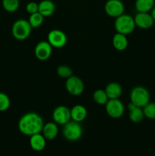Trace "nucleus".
Listing matches in <instances>:
<instances>
[{
    "label": "nucleus",
    "mask_w": 155,
    "mask_h": 156,
    "mask_svg": "<svg viewBox=\"0 0 155 156\" xmlns=\"http://www.w3.org/2000/svg\"><path fill=\"white\" fill-rule=\"evenodd\" d=\"M26 11L30 15L38 12V3L35 2H28L26 5Z\"/></svg>",
    "instance_id": "obj_27"
},
{
    "label": "nucleus",
    "mask_w": 155,
    "mask_h": 156,
    "mask_svg": "<svg viewBox=\"0 0 155 156\" xmlns=\"http://www.w3.org/2000/svg\"><path fill=\"white\" fill-rule=\"evenodd\" d=\"M46 145V140L41 133L30 136V146L33 150L36 152H41L43 150Z\"/></svg>",
    "instance_id": "obj_13"
},
{
    "label": "nucleus",
    "mask_w": 155,
    "mask_h": 156,
    "mask_svg": "<svg viewBox=\"0 0 155 156\" xmlns=\"http://www.w3.org/2000/svg\"><path fill=\"white\" fill-rule=\"evenodd\" d=\"M144 117L149 120H155V102H149L143 108Z\"/></svg>",
    "instance_id": "obj_25"
},
{
    "label": "nucleus",
    "mask_w": 155,
    "mask_h": 156,
    "mask_svg": "<svg viewBox=\"0 0 155 156\" xmlns=\"http://www.w3.org/2000/svg\"><path fill=\"white\" fill-rule=\"evenodd\" d=\"M56 73L59 77L62 79H67L73 75V71L71 68H70L68 66L66 65H61L57 67L56 69Z\"/></svg>",
    "instance_id": "obj_24"
},
{
    "label": "nucleus",
    "mask_w": 155,
    "mask_h": 156,
    "mask_svg": "<svg viewBox=\"0 0 155 156\" xmlns=\"http://www.w3.org/2000/svg\"><path fill=\"white\" fill-rule=\"evenodd\" d=\"M32 27L28 21L18 19L14 22L12 27V33L14 37L18 41H24L30 37Z\"/></svg>",
    "instance_id": "obj_3"
},
{
    "label": "nucleus",
    "mask_w": 155,
    "mask_h": 156,
    "mask_svg": "<svg viewBox=\"0 0 155 156\" xmlns=\"http://www.w3.org/2000/svg\"><path fill=\"white\" fill-rule=\"evenodd\" d=\"M114 27L116 33L128 35L134 31L136 25L133 17L128 14H122L115 18Z\"/></svg>",
    "instance_id": "obj_2"
},
{
    "label": "nucleus",
    "mask_w": 155,
    "mask_h": 156,
    "mask_svg": "<svg viewBox=\"0 0 155 156\" xmlns=\"http://www.w3.org/2000/svg\"><path fill=\"white\" fill-rule=\"evenodd\" d=\"M55 10L56 5L51 0H42L40 2L38 3V12H40L44 18L53 15Z\"/></svg>",
    "instance_id": "obj_16"
},
{
    "label": "nucleus",
    "mask_w": 155,
    "mask_h": 156,
    "mask_svg": "<svg viewBox=\"0 0 155 156\" xmlns=\"http://www.w3.org/2000/svg\"><path fill=\"white\" fill-rule=\"evenodd\" d=\"M135 25L141 29L147 30L154 24L153 18L149 12H138L134 17Z\"/></svg>",
    "instance_id": "obj_12"
},
{
    "label": "nucleus",
    "mask_w": 155,
    "mask_h": 156,
    "mask_svg": "<svg viewBox=\"0 0 155 156\" xmlns=\"http://www.w3.org/2000/svg\"><path fill=\"white\" fill-rule=\"evenodd\" d=\"M104 10L108 16L116 18L124 14V3L121 0H107L105 3Z\"/></svg>",
    "instance_id": "obj_9"
},
{
    "label": "nucleus",
    "mask_w": 155,
    "mask_h": 156,
    "mask_svg": "<svg viewBox=\"0 0 155 156\" xmlns=\"http://www.w3.org/2000/svg\"><path fill=\"white\" fill-rule=\"evenodd\" d=\"M2 5L6 12L13 13L19 8L20 2L19 0H2Z\"/></svg>",
    "instance_id": "obj_22"
},
{
    "label": "nucleus",
    "mask_w": 155,
    "mask_h": 156,
    "mask_svg": "<svg viewBox=\"0 0 155 156\" xmlns=\"http://www.w3.org/2000/svg\"><path fill=\"white\" fill-rule=\"evenodd\" d=\"M43 21L44 17L40 12H36V13L30 15V17H29L28 19V21L30 23V26L32 27V28L39 27L40 26L42 25L43 23Z\"/></svg>",
    "instance_id": "obj_23"
},
{
    "label": "nucleus",
    "mask_w": 155,
    "mask_h": 156,
    "mask_svg": "<svg viewBox=\"0 0 155 156\" xmlns=\"http://www.w3.org/2000/svg\"><path fill=\"white\" fill-rule=\"evenodd\" d=\"M150 15H151V17L153 18V21H155V6L153 8V9H151V11H150Z\"/></svg>",
    "instance_id": "obj_28"
},
{
    "label": "nucleus",
    "mask_w": 155,
    "mask_h": 156,
    "mask_svg": "<svg viewBox=\"0 0 155 156\" xmlns=\"http://www.w3.org/2000/svg\"><path fill=\"white\" fill-rule=\"evenodd\" d=\"M53 119L55 123L63 126L71 120L70 109L64 105L56 107L53 111Z\"/></svg>",
    "instance_id": "obj_10"
},
{
    "label": "nucleus",
    "mask_w": 155,
    "mask_h": 156,
    "mask_svg": "<svg viewBox=\"0 0 155 156\" xmlns=\"http://www.w3.org/2000/svg\"><path fill=\"white\" fill-rule=\"evenodd\" d=\"M53 52V47L47 41H41L37 43L34 49L35 56L40 61H46L50 59Z\"/></svg>",
    "instance_id": "obj_11"
},
{
    "label": "nucleus",
    "mask_w": 155,
    "mask_h": 156,
    "mask_svg": "<svg viewBox=\"0 0 155 156\" xmlns=\"http://www.w3.org/2000/svg\"><path fill=\"white\" fill-rule=\"evenodd\" d=\"M112 43L114 48L119 51H123L126 50L129 45V41L126 35L119 33H115L114 34V36L112 37Z\"/></svg>",
    "instance_id": "obj_18"
},
{
    "label": "nucleus",
    "mask_w": 155,
    "mask_h": 156,
    "mask_svg": "<svg viewBox=\"0 0 155 156\" xmlns=\"http://www.w3.org/2000/svg\"><path fill=\"white\" fill-rule=\"evenodd\" d=\"M65 88L71 95L79 96L84 92V84L81 78L72 75L65 81Z\"/></svg>",
    "instance_id": "obj_7"
},
{
    "label": "nucleus",
    "mask_w": 155,
    "mask_h": 156,
    "mask_svg": "<svg viewBox=\"0 0 155 156\" xmlns=\"http://www.w3.org/2000/svg\"><path fill=\"white\" fill-rule=\"evenodd\" d=\"M93 99L96 104L100 105H105L109 101V98L105 90L102 89H97L94 91L93 94Z\"/></svg>",
    "instance_id": "obj_21"
},
{
    "label": "nucleus",
    "mask_w": 155,
    "mask_h": 156,
    "mask_svg": "<svg viewBox=\"0 0 155 156\" xmlns=\"http://www.w3.org/2000/svg\"><path fill=\"white\" fill-rule=\"evenodd\" d=\"M71 119L78 123H81L86 119L88 115V111L86 108L81 105H76L70 109Z\"/></svg>",
    "instance_id": "obj_14"
},
{
    "label": "nucleus",
    "mask_w": 155,
    "mask_h": 156,
    "mask_svg": "<svg viewBox=\"0 0 155 156\" xmlns=\"http://www.w3.org/2000/svg\"><path fill=\"white\" fill-rule=\"evenodd\" d=\"M105 91L109 99H119L122 94V88L118 82H109L105 88Z\"/></svg>",
    "instance_id": "obj_17"
},
{
    "label": "nucleus",
    "mask_w": 155,
    "mask_h": 156,
    "mask_svg": "<svg viewBox=\"0 0 155 156\" xmlns=\"http://www.w3.org/2000/svg\"><path fill=\"white\" fill-rule=\"evenodd\" d=\"M154 0H135V6L138 12H149L154 7Z\"/></svg>",
    "instance_id": "obj_19"
},
{
    "label": "nucleus",
    "mask_w": 155,
    "mask_h": 156,
    "mask_svg": "<svg viewBox=\"0 0 155 156\" xmlns=\"http://www.w3.org/2000/svg\"><path fill=\"white\" fill-rule=\"evenodd\" d=\"M41 133H43V135L46 140H53L56 138L59 133L58 124L54 121L45 123Z\"/></svg>",
    "instance_id": "obj_15"
},
{
    "label": "nucleus",
    "mask_w": 155,
    "mask_h": 156,
    "mask_svg": "<svg viewBox=\"0 0 155 156\" xmlns=\"http://www.w3.org/2000/svg\"><path fill=\"white\" fill-rule=\"evenodd\" d=\"M11 105V100L5 93L0 92V112L6 111Z\"/></svg>",
    "instance_id": "obj_26"
},
{
    "label": "nucleus",
    "mask_w": 155,
    "mask_h": 156,
    "mask_svg": "<svg viewBox=\"0 0 155 156\" xmlns=\"http://www.w3.org/2000/svg\"><path fill=\"white\" fill-rule=\"evenodd\" d=\"M43 120L40 114L35 112L24 114L18 121V129L25 136H32L42 132Z\"/></svg>",
    "instance_id": "obj_1"
},
{
    "label": "nucleus",
    "mask_w": 155,
    "mask_h": 156,
    "mask_svg": "<svg viewBox=\"0 0 155 156\" xmlns=\"http://www.w3.org/2000/svg\"><path fill=\"white\" fill-rule=\"evenodd\" d=\"M150 93L144 87L135 86L131 90L130 101L137 107L143 108L150 102Z\"/></svg>",
    "instance_id": "obj_4"
},
{
    "label": "nucleus",
    "mask_w": 155,
    "mask_h": 156,
    "mask_svg": "<svg viewBox=\"0 0 155 156\" xmlns=\"http://www.w3.org/2000/svg\"><path fill=\"white\" fill-rule=\"evenodd\" d=\"M47 41L53 48H62L67 44V36L62 30L53 29L49 32Z\"/></svg>",
    "instance_id": "obj_8"
},
{
    "label": "nucleus",
    "mask_w": 155,
    "mask_h": 156,
    "mask_svg": "<svg viewBox=\"0 0 155 156\" xmlns=\"http://www.w3.org/2000/svg\"><path fill=\"white\" fill-rule=\"evenodd\" d=\"M62 134L65 139L71 142L78 141L80 140L83 134V129L81 123L71 120L63 125Z\"/></svg>",
    "instance_id": "obj_5"
},
{
    "label": "nucleus",
    "mask_w": 155,
    "mask_h": 156,
    "mask_svg": "<svg viewBox=\"0 0 155 156\" xmlns=\"http://www.w3.org/2000/svg\"><path fill=\"white\" fill-rule=\"evenodd\" d=\"M106 114L114 119L122 117L125 112V106L119 99H109L105 105Z\"/></svg>",
    "instance_id": "obj_6"
},
{
    "label": "nucleus",
    "mask_w": 155,
    "mask_h": 156,
    "mask_svg": "<svg viewBox=\"0 0 155 156\" xmlns=\"http://www.w3.org/2000/svg\"><path fill=\"white\" fill-rule=\"evenodd\" d=\"M129 117L130 120L133 123H141L144 118V111H143V108H139V107H136L134 109L131 110L129 111Z\"/></svg>",
    "instance_id": "obj_20"
}]
</instances>
